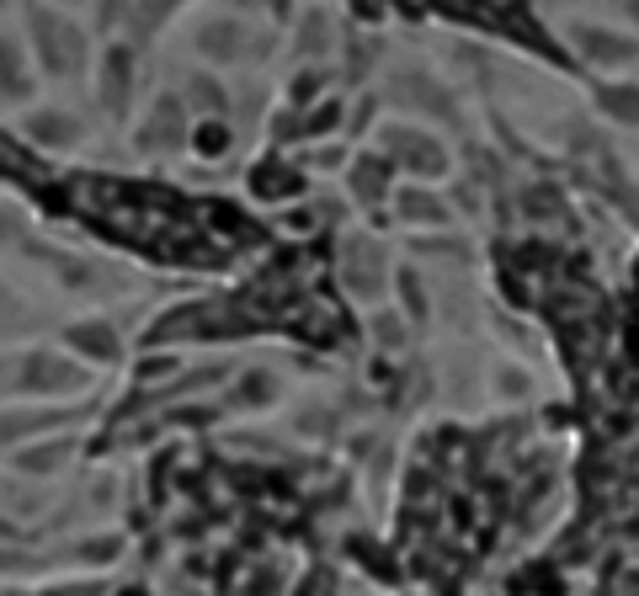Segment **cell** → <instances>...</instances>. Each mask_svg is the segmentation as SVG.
I'll use <instances>...</instances> for the list:
<instances>
[{"label":"cell","mask_w":639,"mask_h":596,"mask_svg":"<svg viewBox=\"0 0 639 596\" xmlns=\"http://www.w3.org/2000/svg\"><path fill=\"white\" fill-rule=\"evenodd\" d=\"M102 96L113 107H123V96H128V60H123V49H113L107 64H102Z\"/></svg>","instance_id":"obj_4"},{"label":"cell","mask_w":639,"mask_h":596,"mask_svg":"<svg viewBox=\"0 0 639 596\" xmlns=\"http://www.w3.org/2000/svg\"><path fill=\"white\" fill-rule=\"evenodd\" d=\"M145 145H155V149L182 145V113H177V102H160V107H155V139H145Z\"/></svg>","instance_id":"obj_3"},{"label":"cell","mask_w":639,"mask_h":596,"mask_svg":"<svg viewBox=\"0 0 639 596\" xmlns=\"http://www.w3.org/2000/svg\"><path fill=\"white\" fill-rule=\"evenodd\" d=\"M581 43H592V60H624L629 49L618 43V38H608V32H581Z\"/></svg>","instance_id":"obj_9"},{"label":"cell","mask_w":639,"mask_h":596,"mask_svg":"<svg viewBox=\"0 0 639 596\" xmlns=\"http://www.w3.org/2000/svg\"><path fill=\"white\" fill-rule=\"evenodd\" d=\"M32 28L43 38V60L54 64V70H70V64H75V32L60 28L49 11H32Z\"/></svg>","instance_id":"obj_1"},{"label":"cell","mask_w":639,"mask_h":596,"mask_svg":"<svg viewBox=\"0 0 639 596\" xmlns=\"http://www.w3.org/2000/svg\"><path fill=\"white\" fill-rule=\"evenodd\" d=\"M28 373L38 379V384H54V389H75V384H81V373H75V368H64V362H54V358H32Z\"/></svg>","instance_id":"obj_5"},{"label":"cell","mask_w":639,"mask_h":596,"mask_svg":"<svg viewBox=\"0 0 639 596\" xmlns=\"http://www.w3.org/2000/svg\"><path fill=\"white\" fill-rule=\"evenodd\" d=\"M0 81L11 91H22V64H17V54H11V43L0 38Z\"/></svg>","instance_id":"obj_11"},{"label":"cell","mask_w":639,"mask_h":596,"mask_svg":"<svg viewBox=\"0 0 639 596\" xmlns=\"http://www.w3.org/2000/svg\"><path fill=\"white\" fill-rule=\"evenodd\" d=\"M400 213H411L416 224H437V219H443V209H437L426 192H405V198H400Z\"/></svg>","instance_id":"obj_8"},{"label":"cell","mask_w":639,"mask_h":596,"mask_svg":"<svg viewBox=\"0 0 639 596\" xmlns=\"http://www.w3.org/2000/svg\"><path fill=\"white\" fill-rule=\"evenodd\" d=\"M32 134H38L43 145H75V118L43 113V118H32Z\"/></svg>","instance_id":"obj_7"},{"label":"cell","mask_w":639,"mask_h":596,"mask_svg":"<svg viewBox=\"0 0 639 596\" xmlns=\"http://www.w3.org/2000/svg\"><path fill=\"white\" fill-rule=\"evenodd\" d=\"M390 149H395L400 160H411L416 171H437V166H443V149L432 145V139H422V134H405V128L390 134Z\"/></svg>","instance_id":"obj_2"},{"label":"cell","mask_w":639,"mask_h":596,"mask_svg":"<svg viewBox=\"0 0 639 596\" xmlns=\"http://www.w3.org/2000/svg\"><path fill=\"white\" fill-rule=\"evenodd\" d=\"M192 102H198V107H209V113H219V107H224V96H219V86H213V81H192Z\"/></svg>","instance_id":"obj_12"},{"label":"cell","mask_w":639,"mask_h":596,"mask_svg":"<svg viewBox=\"0 0 639 596\" xmlns=\"http://www.w3.org/2000/svg\"><path fill=\"white\" fill-rule=\"evenodd\" d=\"M60 458H64V447H43V453H28V458H17V464H22V469H54Z\"/></svg>","instance_id":"obj_13"},{"label":"cell","mask_w":639,"mask_h":596,"mask_svg":"<svg viewBox=\"0 0 639 596\" xmlns=\"http://www.w3.org/2000/svg\"><path fill=\"white\" fill-rule=\"evenodd\" d=\"M70 341H75L81 352H92V358H113V352H118L107 326H75V330H70Z\"/></svg>","instance_id":"obj_6"},{"label":"cell","mask_w":639,"mask_h":596,"mask_svg":"<svg viewBox=\"0 0 639 596\" xmlns=\"http://www.w3.org/2000/svg\"><path fill=\"white\" fill-rule=\"evenodd\" d=\"M352 187H358V198H379V192H384V177H379V166H373V160H368V166H358Z\"/></svg>","instance_id":"obj_10"}]
</instances>
